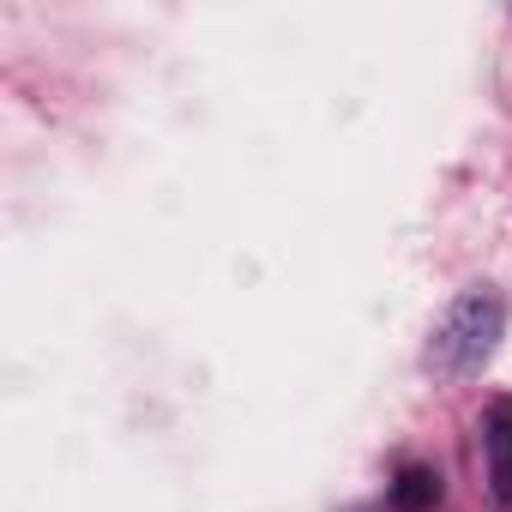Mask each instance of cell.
Returning a JSON list of instances; mask_svg holds the SVG:
<instances>
[{
  "label": "cell",
  "mask_w": 512,
  "mask_h": 512,
  "mask_svg": "<svg viewBox=\"0 0 512 512\" xmlns=\"http://www.w3.org/2000/svg\"><path fill=\"white\" fill-rule=\"evenodd\" d=\"M500 332H506L500 296H494V290H464V296L440 314V326H434V338H428V362H434L440 374H476V368L494 356Z\"/></svg>",
  "instance_id": "1"
},
{
  "label": "cell",
  "mask_w": 512,
  "mask_h": 512,
  "mask_svg": "<svg viewBox=\"0 0 512 512\" xmlns=\"http://www.w3.org/2000/svg\"><path fill=\"white\" fill-rule=\"evenodd\" d=\"M482 446H488V482H494V500L512 512V404H500L482 428Z\"/></svg>",
  "instance_id": "2"
},
{
  "label": "cell",
  "mask_w": 512,
  "mask_h": 512,
  "mask_svg": "<svg viewBox=\"0 0 512 512\" xmlns=\"http://www.w3.org/2000/svg\"><path fill=\"white\" fill-rule=\"evenodd\" d=\"M440 494H446V482H440L434 464H404L392 476V512H434Z\"/></svg>",
  "instance_id": "3"
}]
</instances>
